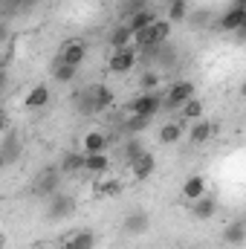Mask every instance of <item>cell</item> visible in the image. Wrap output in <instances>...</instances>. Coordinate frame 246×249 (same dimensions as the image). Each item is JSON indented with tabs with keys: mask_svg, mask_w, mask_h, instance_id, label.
<instances>
[{
	"mask_svg": "<svg viewBox=\"0 0 246 249\" xmlns=\"http://www.w3.org/2000/svg\"><path fill=\"white\" fill-rule=\"evenodd\" d=\"M96 244H99L96 232H90V229H81V232L70 235V238L64 241L61 249H96Z\"/></svg>",
	"mask_w": 246,
	"mask_h": 249,
	"instance_id": "5bb4252c",
	"label": "cell"
},
{
	"mask_svg": "<svg viewBox=\"0 0 246 249\" xmlns=\"http://www.w3.org/2000/svg\"><path fill=\"white\" fill-rule=\"evenodd\" d=\"M191 214H194V220H211V217L217 214V200H214V194H206V197H200L197 203H191Z\"/></svg>",
	"mask_w": 246,
	"mask_h": 249,
	"instance_id": "4fadbf2b",
	"label": "cell"
},
{
	"mask_svg": "<svg viewBox=\"0 0 246 249\" xmlns=\"http://www.w3.org/2000/svg\"><path fill=\"white\" fill-rule=\"evenodd\" d=\"M148 122H151L148 116H136V113H130V116L124 119V130H127L130 136H139V133L148 127Z\"/></svg>",
	"mask_w": 246,
	"mask_h": 249,
	"instance_id": "cb8c5ba5",
	"label": "cell"
},
{
	"mask_svg": "<svg viewBox=\"0 0 246 249\" xmlns=\"http://www.w3.org/2000/svg\"><path fill=\"white\" fill-rule=\"evenodd\" d=\"M162 96L159 93H148V90H142L139 96H133L130 102H127V110L130 113H136V116H148V119H154L159 110H162Z\"/></svg>",
	"mask_w": 246,
	"mask_h": 249,
	"instance_id": "7a4b0ae2",
	"label": "cell"
},
{
	"mask_svg": "<svg viewBox=\"0 0 246 249\" xmlns=\"http://www.w3.org/2000/svg\"><path fill=\"white\" fill-rule=\"evenodd\" d=\"M113 102H116V96H113L110 87H105V84H93V87H87V90L78 96V113L93 116V113H102V110L113 107Z\"/></svg>",
	"mask_w": 246,
	"mask_h": 249,
	"instance_id": "6da1fadb",
	"label": "cell"
},
{
	"mask_svg": "<svg viewBox=\"0 0 246 249\" xmlns=\"http://www.w3.org/2000/svg\"><path fill=\"white\" fill-rule=\"evenodd\" d=\"M194 99V81H188V78H180V81H174L168 90H165V96H162V102H165V107H180L183 110L185 102H191Z\"/></svg>",
	"mask_w": 246,
	"mask_h": 249,
	"instance_id": "277c9868",
	"label": "cell"
},
{
	"mask_svg": "<svg viewBox=\"0 0 246 249\" xmlns=\"http://www.w3.org/2000/svg\"><path fill=\"white\" fill-rule=\"evenodd\" d=\"M232 6H238V9H246V0H232Z\"/></svg>",
	"mask_w": 246,
	"mask_h": 249,
	"instance_id": "1f68e13d",
	"label": "cell"
},
{
	"mask_svg": "<svg viewBox=\"0 0 246 249\" xmlns=\"http://www.w3.org/2000/svg\"><path fill=\"white\" fill-rule=\"evenodd\" d=\"M241 96H244V99H246V78H244V81H241Z\"/></svg>",
	"mask_w": 246,
	"mask_h": 249,
	"instance_id": "d6a6232c",
	"label": "cell"
},
{
	"mask_svg": "<svg viewBox=\"0 0 246 249\" xmlns=\"http://www.w3.org/2000/svg\"><path fill=\"white\" fill-rule=\"evenodd\" d=\"M18 154H20V151H18V133H12V130H9V133H6V139H3V157H0V160H3V165H12V162L18 160Z\"/></svg>",
	"mask_w": 246,
	"mask_h": 249,
	"instance_id": "7402d4cb",
	"label": "cell"
},
{
	"mask_svg": "<svg viewBox=\"0 0 246 249\" xmlns=\"http://www.w3.org/2000/svg\"><path fill=\"white\" fill-rule=\"evenodd\" d=\"M214 133H217V122L200 119V122L191 124V133H188V139H191L194 145H203V142H209V139H211Z\"/></svg>",
	"mask_w": 246,
	"mask_h": 249,
	"instance_id": "9a60e30c",
	"label": "cell"
},
{
	"mask_svg": "<svg viewBox=\"0 0 246 249\" xmlns=\"http://www.w3.org/2000/svg\"><path fill=\"white\" fill-rule=\"evenodd\" d=\"M133 29H130V23H122V26H116L113 32H110V47L113 50H122V47H133Z\"/></svg>",
	"mask_w": 246,
	"mask_h": 249,
	"instance_id": "d6986e66",
	"label": "cell"
},
{
	"mask_svg": "<svg viewBox=\"0 0 246 249\" xmlns=\"http://www.w3.org/2000/svg\"><path fill=\"white\" fill-rule=\"evenodd\" d=\"M107 148V136L102 130H87L84 139H81V151L84 154H105Z\"/></svg>",
	"mask_w": 246,
	"mask_h": 249,
	"instance_id": "2e32d148",
	"label": "cell"
},
{
	"mask_svg": "<svg viewBox=\"0 0 246 249\" xmlns=\"http://www.w3.org/2000/svg\"><path fill=\"white\" fill-rule=\"evenodd\" d=\"M183 200H188V203H197L200 197H206L209 194V183H206V177L203 174H191V177H185L183 183Z\"/></svg>",
	"mask_w": 246,
	"mask_h": 249,
	"instance_id": "30bf717a",
	"label": "cell"
},
{
	"mask_svg": "<svg viewBox=\"0 0 246 249\" xmlns=\"http://www.w3.org/2000/svg\"><path fill=\"white\" fill-rule=\"evenodd\" d=\"M107 168H110V157H107V154H87V165H84L87 174L99 177V174H105Z\"/></svg>",
	"mask_w": 246,
	"mask_h": 249,
	"instance_id": "44dd1931",
	"label": "cell"
},
{
	"mask_svg": "<svg viewBox=\"0 0 246 249\" xmlns=\"http://www.w3.org/2000/svg\"><path fill=\"white\" fill-rule=\"evenodd\" d=\"M142 154H145V145H142V142H139V139L133 136V139H130V142L124 145V160H127V165H130L133 160H139Z\"/></svg>",
	"mask_w": 246,
	"mask_h": 249,
	"instance_id": "83f0119b",
	"label": "cell"
},
{
	"mask_svg": "<svg viewBox=\"0 0 246 249\" xmlns=\"http://www.w3.org/2000/svg\"><path fill=\"white\" fill-rule=\"evenodd\" d=\"M185 15H188V3H185V0H171V3H168V20H171V23L185 20Z\"/></svg>",
	"mask_w": 246,
	"mask_h": 249,
	"instance_id": "4316f807",
	"label": "cell"
},
{
	"mask_svg": "<svg viewBox=\"0 0 246 249\" xmlns=\"http://www.w3.org/2000/svg\"><path fill=\"white\" fill-rule=\"evenodd\" d=\"M87 58V47H84V41H67L61 47V53H58V58L55 64H70V67H81Z\"/></svg>",
	"mask_w": 246,
	"mask_h": 249,
	"instance_id": "ba28073f",
	"label": "cell"
},
{
	"mask_svg": "<svg viewBox=\"0 0 246 249\" xmlns=\"http://www.w3.org/2000/svg\"><path fill=\"white\" fill-rule=\"evenodd\" d=\"M122 229L127 235H145L148 229H151V214L145 212V209H133V212H127L122 220Z\"/></svg>",
	"mask_w": 246,
	"mask_h": 249,
	"instance_id": "52a82bcc",
	"label": "cell"
},
{
	"mask_svg": "<svg viewBox=\"0 0 246 249\" xmlns=\"http://www.w3.org/2000/svg\"><path fill=\"white\" fill-rule=\"evenodd\" d=\"M122 194V180H105L99 186V197H116Z\"/></svg>",
	"mask_w": 246,
	"mask_h": 249,
	"instance_id": "f1b7e54d",
	"label": "cell"
},
{
	"mask_svg": "<svg viewBox=\"0 0 246 249\" xmlns=\"http://www.w3.org/2000/svg\"><path fill=\"white\" fill-rule=\"evenodd\" d=\"M75 72H78V67H70V64H55L53 78H55L58 84H70V81L75 78Z\"/></svg>",
	"mask_w": 246,
	"mask_h": 249,
	"instance_id": "484cf974",
	"label": "cell"
},
{
	"mask_svg": "<svg viewBox=\"0 0 246 249\" xmlns=\"http://www.w3.org/2000/svg\"><path fill=\"white\" fill-rule=\"evenodd\" d=\"M84 165H87V154L84 151H70V154H64L58 168L64 174H78V171H84Z\"/></svg>",
	"mask_w": 246,
	"mask_h": 249,
	"instance_id": "e0dca14e",
	"label": "cell"
},
{
	"mask_svg": "<svg viewBox=\"0 0 246 249\" xmlns=\"http://www.w3.org/2000/svg\"><path fill=\"white\" fill-rule=\"evenodd\" d=\"M235 38H238L241 44H244V41H246V18H244V23H241V29L235 32Z\"/></svg>",
	"mask_w": 246,
	"mask_h": 249,
	"instance_id": "4dcf8cb0",
	"label": "cell"
},
{
	"mask_svg": "<svg viewBox=\"0 0 246 249\" xmlns=\"http://www.w3.org/2000/svg\"><path fill=\"white\" fill-rule=\"evenodd\" d=\"M50 99H53L50 87H47V84H35V87L23 96V107H26V110H41V107L50 105Z\"/></svg>",
	"mask_w": 246,
	"mask_h": 249,
	"instance_id": "8fae6325",
	"label": "cell"
},
{
	"mask_svg": "<svg viewBox=\"0 0 246 249\" xmlns=\"http://www.w3.org/2000/svg\"><path fill=\"white\" fill-rule=\"evenodd\" d=\"M61 168H44L35 180V194L38 197H53L58 194V183H61Z\"/></svg>",
	"mask_w": 246,
	"mask_h": 249,
	"instance_id": "5b68a950",
	"label": "cell"
},
{
	"mask_svg": "<svg viewBox=\"0 0 246 249\" xmlns=\"http://www.w3.org/2000/svg\"><path fill=\"white\" fill-rule=\"evenodd\" d=\"M244 18H246V9H238V6H229L223 15H220V29L223 32H229V35H235L238 29H241V23H244Z\"/></svg>",
	"mask_w": 246,
	"mask_h": 249,
	"instance_id": "7c38bea8",
	"label": "cell"
},
{
	"mask_svg": "<svg viewBox=\"0 0 246 249\" xmlns=\"http://www.w3.org/2000/svg\"><path fill=\"white\" fill-rule=\"evenodd\" d=\"M72 212H75V197H70V194H53V197H47V220L50 223H61L67 217H72Z\"/></svg>",
	"mask_w": 246,
	"mask_h": 249,
	"instance_id": "3957f363",
	"label": "cell"
},
{
	"mask_svg": "<svg viewBox=\"0 0 246 249\" xmlns=\"http://www.w3.org/2000/svg\"><path fill=\"white\" fill-rule=\"evenodd\" d=\"M159 142L162 145H177L180 139H183V122H165L159 127Z\"/></svg>",
	"mask_w": 246,
	"mask_h": 249,
	"instance_id": "ffe728a7",
	"label": "cell"
},
{
	"mask_svg": "<svg viewBox=\"0 0 246 249\" xmlns=\"http://www.w3.org/2000/svg\"><path fill=\"white\" fill-rule=\"evenodd\" d=\"M162 78H159V72H154V70H148V72H142V87L148 90V93H154V87L159 84Z\"/></svg>",
	"mask_w": 246,
	"mask_h": 249,
	"instance_id": "f546056e",
	"label": "cell"
},
{
	"mask_svg": "<svg viewBox=\"0 0 246 249\" xmlns=\"http://www.w3.org/2000/svg\"><path fill=\"white\" fill-rule=\"evenodd\" d=\"M154 171H157V157H154L151 151H145L139 160H133V162H130V177H133L136 183L151 180V177H154Z\"/></svg>",
	"mask_w": 246,
	"mask_h": 249,
	"instance_id": "9c48e42d",
	"label": "cell"
},
{
	"mask_svg": "<svg viewBox=\"0 0 246 249\" xmlns=\"http://www.w3.org/2000/svg\"><path fill=\"white\" fill-rule=\"evenodd\" d=\"M136 55H139V50H136V47H122V50H113V55H110L107 67H110L113 72L124 75V72H130V70L136 67Z\"/></svg>",
	"mask_w": 246,
	"mask_h": 249,
	"instance_id": "8992f818",
	"label": "cell"
},
{
	"mask_svg": "<svg viewBox=\"0 0 246 249\" xmlns=\"http://www.w3.org/2000/svg\"><path fill=\"white\" fill-rule=\"evenodd\" d=\"M203 119V102L194 96L191 102H185V107H183V122H200Z\"/></svg>",
	"mask_w": 246,
	"mask_h": 249,
	"instance_id": "603a6c76",
	"label": "cell"
},
{
	"mask_svg": "<svg viewBox=\"0 0 246 249\" xmlns=\"http://www.w3.org/2000/svg\"><path fill=\"white\" fill-rule=\"evenodd\" d=\"M223 241L229 247H244L246 244V220H232L223 232Z\"/></svg>",
	"mask_w": 246,
	"mask_h": 249,
	"instance_id": "ac0fdd59",
	"label": "cell"
},
{
	"mask_svg": "<svg viewBox=\"0 0 246 249\" xmlns=\"http://www.w3.org/2000/svg\"><path fill=\"white\" fill-rule=\"evenodd\" d=\"M151 23H154V15H151L148 9H139V12L130 18V29H133V32H142V29H148Z\"/></svg>",
	"mask_w": 246,
	"mask_h": 249,
	"instance_id": "d4e9b609",
	"label": "cell"
}]
</instances>
